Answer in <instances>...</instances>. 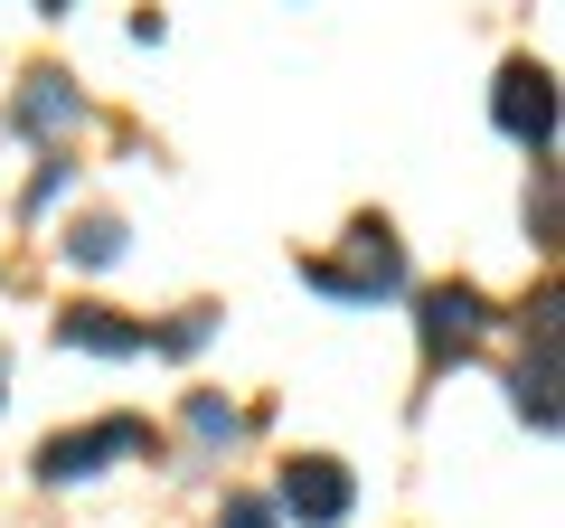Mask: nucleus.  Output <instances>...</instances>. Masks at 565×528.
I'll return each mask as SVG.
<instances>
[{"label":"nucleus","mask_w":565,"mask_h":528,"mask_svg":"<svg viewBox=\"0 0 565 528\" xmlns=\"http://www.w3.org/2000/svg\"><path fill=\"white\" fill-rule=\"evenodd\" d=\"M0 397H10V368H0Z\"/></svg>","instance_id":"obj_11"},{"label":"nucleus","mask_w":565,"mask_h":528,"mask_svg":"<svg viewBox=\"0 0 565 528\" xmlns=\"http://www.w3.org/2000/svg\"><path fill=\"white\" fill-rule=\"evenodd\" d=\"M39 10H47V20H57V10H66V0H39Z\"/></svg>","instance_id":"obj_10"},{"label":"nucleus","mask_w":565,"mask_h":528,"mask_svg":"<svg viewBox=\"0 0 565 528\" xmlns=\"http://www.w3.org/2000/svg\"><path fill=\"white\" fill-rule=\"evenodd\" d=\"M349 500H359V490H349V472L330 463V453H302V463L282 472V509H292L302 528H340Z\"/></svg>","instance_id":"obj_2"},{"label":"nucleus","mask_w":565,"mask_h":528,"mask_svg":"<svg viewBox=\"0 0 565 528\" xmlns=\"http://www.w3.org/2000/svg\"><path fill=\"white\" fill-rule=\"evenodd\" d=\"M47 123H76L66 76H29V95H20V133H47Z\"/></svg>","instance_id":"obj_6"},{"label":"nucleus","mask_w":565,"mask_h":528,"mask_svg":"<svg viewBox=\"0 0 565 528\" xmlns=\"http://www.w3.org/2000/svg\"><path fill=\"white\" fill-rule=\"evenodd\" d=\"M141 444H151L141 415H104V425H85V434H57V444L39 453V472L47 482H85V472H104V453H141Z\"/></svg>","instance_id":"obj_1"},{"label":"nucleus","mask_w":565,"mask_h":528,"mask_svg":"<svg viewBox=\"0 0 565 528\" xmlns=\"http://www.w3.org/2000/svg\"><path fill=\"white\" fill-rule=\"evenodd\" d=\"M500 133L527 151H556V95H546V66H509L500 76Z\"/></svg>","instance_id":"obj_3"},{"label":"nucleus","mask_w":565,"mask_h":528,"mask_svg":"<svg viewBox=\"0 0 565 528\" xmlns=\"http://www.w3.org/2000/svg\"><path fill=\"white\" fill-rule=\"evenodd\" d=\"M57 340H66V349H95V359H132L151 330H141V321H114V311H66Z\"/></svg>","instance_id":"obj_5"},{"label":"nucleus","mask_w":565,"mask_h":528,"mask_svg":"<svg viewBox=\"0 0 565 528\" xmlns=\"http://www.w3.org/2000/svg\"><path fill=\"white\" fill-rule=\"evenodd\" d=\"M189 425H199V434H207V444H226V434H236V415H226V406H217V397H199V406H189Z\"/></svg>","instance_id":"obj_8"},{"label":"nucleus","mask_w":565,"mask_h":528,"mask_svg":"<svg viewBox=\"0 0 565 528\" xmlns=\"http://www.w3.org/2000/svg\"><path fill=\"white\" fill-rule=\"evenodd\" d=\"M226 528H274V500H226Z\"/></svg>","instance_id":"obj_9"},{"label":"nucleus","mask_w":565,"mask_h":528,"mask_svg":"<svg viewBox=\"0 0 565 528\" xmlns=\"http://www.w3.org/2000/svg\"><path fill=\"white\" fill-rule=\"evenodd\" d=\"M490 330V303L471 284H444V293H424V349H434V359H462L471 340H481Z\"/></svg>","instance_id":"obj_4"},{"label":"nucleus","mask_w":565,"mask_h":528,"mask_svg":"<svg viewBox=\"0 0 565 528\" xmlns=\"http://www.w3.org/2000/svg\"><path fill=\"white\" fill-rule=\"evenodd\" d=\"M66 255H76V264H114V255H122V226H114V218H85L76 236H66Z\"/></svg>","instance_id":"obj_7"}]
</instances>
